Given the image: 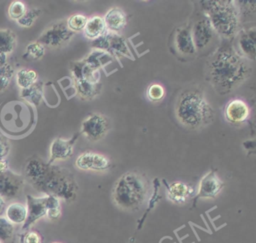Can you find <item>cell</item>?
Here are the masks:
<instances>
[{
	"instance_id": "5",
	"label": "cell",
	"mask_w": 256,
	"mask_h": 243,
	"mask_svg": "<svg viewBox=\"0 0 256 243\" xmlns=\"http://www.w3.org/2000/svg\"><path fill=\"white\" fill-rule=\"evenodd\" d=\"M204 15L215 33L230 39L240 31V11L234 1H202Z\"/></svg>"
},
{
	"instance_id": "26",
	"label": "cell",
	"mask_w": 256,
	"mask_h": 243,
	"mask_svg": "<svg viewBox=\"0 0 256 243\" xmlns=\"http://www.w3.org/2000/svg\"><path fill=\"white\" fill-rule=\"evenodd\" d=\"M16 84L21 89L28 88L38 81V74L30 68H21L15 73Z\"/></svg>"
},
{
	"instance_id": "20",
	"label": "cell",
	"mask_w": 256,
	"mask_h": 243,
	"mask_svg": "<svg viewBox=\"0 0 256 243\" xmlns=\"http://www.w3.org/2000/svg\"><path fill=\"white\" fill-rule=\"evenodd\" d=\"M106 31H107V29L105 27L103 17H101L99 15H93V16L89 17L87 19V22L83 29L84 36L87 39H90L93 41L98 39L102 35H104Z\"/></svg>"
},
{
	"instance_id": "9",
	"label": "cell",
	"mask_w": 256,
	"mask_h": 243,
	"mask_svg": "<svg viewBox=\"0 0 256 243\" xmlns=\"http://www.w3.org/2000/svg\"><path fill=\"white\" fill-rule=\"evenodd\" d=\"M23 175L17 174L10 169L0 173V196L7 200L17 198L24 187Z\"/></svg>"
},
{
	"instance_id": "16",
	"label": "cell",
	"mask_w": 256,
	"mask_h": 243,
	"mask_svg": "<svg viewBox=\"0 0 256 243\" xmlns=\"http://www.w3.org/2000/svg\"><path fill=\"white\" fill-rule=\"evenodd\" d=\"M237 36V52L243 56L248 61L255 60L256 50H255V29L254 27L250 29H243L238 32Z\"/></svg>"
},
{
	"instance_id": "15",
	"label": "cell",
	"mask_w": 256,
	"mask_h": 243,
	"mask_svg": "<svg viewBox=\"0 0 256 243\" xmlns=\"http://www.w3.org/2000/svg\"><path fill=\"white\" fill-rule=\"evenodd\" d=\"M224 115L226 121L230 124L240 125L248 120L250 116V109L244 100L233 99L226 104Z\"/></svg>"
},
{
	"instance_id": "39",
	"label": "cell",
	"mask_w": 256,
	"mask_h": 243,
	"mask_svg": "<svg viewBox=\"0 0 256 243\" xmlns=\"http://www.w3.org/2000/svg\"><path fill=\"white\" fill-rule=\"evenodd\" d=\"M53 243H59V242H53Z\"/></svg>"
},
{
	"instance_id": "7",
	"label": "cell",
	"mask_w": 256,
	"mask_h": 243,
	"mask_svg": "<svg viewBox=\"0 0 256 243\" xmlns=\"http://www.w3.org/2000/svg\"><path fill=\"white\" fill-rule=\"evenodd\" d=\"M110 128V120L104 114L91 113L82 121L79 134L90 142H97L108 134Z\"/></svg>"
},
{
	"instance_id": "6",
	"label": "cell",
	"mask_w": 256,
	"mask_h": 243,
	"mask_svg": "<svg viewBox=\"0 0 256 243\" xmlns=\"http://www.w3.org/2000/svg\"><path fill=\"white\" fill-rule=\"evenodd\" d=\"M75 33L69 30L66 20H59L49 25L36 40L44 47L61 48L67 45Z\"/></svg>"
},
{
	"instance_id": "31",
	"label": "cell",
	"mask_w": 256,
	"mask_h": 243,
	"mask_svg": "<svg viewBox=\"0 0 256 243\" xmlns=\"http://www.w3.org/2000/svg\"><path fill=\"white\" fill-rule=\"evenodd\" d=\"M15 232L14 225L4 216H0V242H9L13 239Z\"/></svg>"
},
{
	"instance_id": "8",
	"label": "cell",
	"mask_w": 256,
	"mask_h": 243,
	"mask_svg": "<svg viewBox=\"0 0 256 243\" xmlns=\"http://www.w3.org/2000/svg\"><path fill=\"white\" fill-rule=\"evenodd\" d=\"M94 49L102 50L113 56L131 57L130 49L123 37L117 33L106 31L104 35L92 42Z\"/></svg>"
},
{
	"instance_id": "40",
	"label": "cell",
	"mask_w": 256,
	"mask_h": 243,
	"mask_svg": "<svg viewBox=\"0 0 256 243\" xmlns=\"http://www.w3.org/2000/svg\"><path fill=\"white\" fill-rule=\"evenodd\" d=\"M0 243H2V242H0Z\"/></svg>"
},
{
	"instance_id": "38",
	"label": "cell",
	"mask_w": 256,
	"mask_h": 243,
	"mask_svg": "<svg viewBox=\"0 0 256 243\" xmlns=\"http://www.w3.org/2000/svg\"><path fill=\"white\" fill-rule=\"evenodd\" d=\"M5 208H6V201L4 198H2L0 196V216H2V214H4Z\"/></svg>"
},
{
	"instance_id": "14",
	"label": "cell",
	"mask_w": 256,
	"mask_h": 243,
	"mask_svg": "<svg viewBox=\"0 0 256 243\" xmlns=\"http://www.w3.org/2000/svg\"><path fill=\"white\" fill-rule=\"evenodd\" d=\"M79 135V132H77L69 139H64L61 137L55 138L50 144L49 159L47 163L54 164L57 161H63L70 158L73 154L74 144Z\"/></svg>"
},
{
	"instance_id": "12",
	"label": "cell",
	"mask_w": 256,
	"mask_h": 243,
	"mask_svg": "<svg viewBox=\"0 0 256 243\" xmlns=\"http://www.w3.org/2000/svg\"><path fill=\"white\" fill-rule=\"evenodd\" d=\"M191 35L193 44L197 51L206 49L214 40L216 33L207 17L204 15V17L197 20L192 26Z\"/></svg>"
},
{
	"instance_id": "24",
	"label": "cell",
	"mask_w": 256,
	"mask_h": 243,
	"mask_svg": "<svg viewBox=\"0 0 256 243\" xmlns=\"http://www.w3.org/2000/svg\"><path fill=\"white\" fill-rule=\"evenodd\" d=\"M20 97L28 103L38 106L43 99V82L37 81L32 86L21 89Z\"/></svg>"
},
{
	"instance_id": "29",
	"label": "cell",
	"mask_w": 256,
	"mask_h": 243,
	"mask_svg": "<svg viewBox=\"0 0 256 243\" xmlns=\"http://www.w3.org/2000/svg\"><path fill=\"white\" fill-rule=\"evenodd\" d=\"M41 13H42V10L39 8L27 9L24 15L16 22L22 28H30L38 19V17L41 15Z\"/></svg>"
},
{
	"instance_id": "37",
	"label": "cell",
	"mask_w": 256,
	"mask_h": 243,
	"mask_svg": "<svg viewBox=\"0 0 256 243\" xmlns=\"http://www.w3.org/2000/svg\"><path fill=\"white\" fill-rule=\"evenodd\" d=\"M8 169H9V164H8L7 158L6 159H0V173L6 171Z\"/></svg>"
},
{
	"instance_id": "4",
	"label": "cell",
	"mask_w": 256,
	"mask_h": 243,
	"mask_svg": "<svg viewBox=\"0 0 256 243\" xmlns=\"http://www.w3.org/2000/svg\"><path fill=\"white\" fill-rule=\"evenodd\" d=\"M147 177L139 171H128L122 174L112 188V199L116 206L127 211L138 210L149 194Z\"/></svg>"
},
{
	"instance_id": "10",
	"label": "cell",
	"mask_w": 256,
	"mask_h": 243,
	"mask_svg": "<svg viewBox=\"0 0 256 243\" xmlns=\"http://www.w3.org/2000/svg\"><path fill=\"white\" fill-rule=\"evenodd\" d=\"M75 166L80 170L103 172L112 167V162L104 154L85 151L76 158Z\"/></svg>"
},
{
	"instance_id": "3",
	"label": "cell",
	"mask_w": 256,
	"mask_h": 243,
	"mask_svg": "<svg viewBox=\"0 0 256 243\" xmlns=\"http://www.w3.org/2000/svg\"><path fill=\"white\" fill-rule=\"evenodd\" d=\"M175 116L187 129L199 130L213 122L215 112L201 89L188 88L176 99Z\"/></svg>"
},
{
	"instance_id": "35",
	"label": "cell",
	"mask_w": 256,
	"mask_h": 243,
	"mask_svg": "<svg viewBox=\"0 0 256 243\" xmlns=\"http://www.w3.org/2000/svg\"><path fill=\"white\" fill-rule=\"evenodd\" d=\"M19 243H43L41 235L36 231H26L19 236Z\"/></svg>"
},
{
	"instance_id": "36",
	"label": "cell",
	"mask_w": 256,
	"mask_h": 243,
	"mask_svg": "<svg viewBox=\"0 0 256 243\" xmlns=\"http://www.w3.org/2000/svg\"><path fill=\"white\" fill-rule=\"evenodd\" d=\"M11 151V143L9 139L0 134V159H6Z\"/></svg>"
},
{
	"instance_id": "25",
	"label": "cell",
	"mask_w": 256,
	"mask_h": 243,
	"mask_svg": "<svg viewBox=\"0 0 256 243\" xmlns=\"http://www.w3.org/2000/svg\"><path fill=\"white\" fill-rule=\"evenodd\" d=\"M14 74L15 70L8 62L7 56L0 54V93L7 89Z\"/></svg>"
},
{
	"instance_id": "28",
	"label": "cell",
	"mask_w": 256,
	"mask_h": 243,
	"mask_svg": "<svg viewBox=\"0 0 256 243\" xmlns=\"http://www.w3.org/2000/svg\"><path fill=\"white\" fill-rule=\"evenodd\" d=\"M45 54V47L38 41L30 42L24 50L23 58L26 60H39Z\"/></svg>"
},
{
	"instance_id": "23",
	"label": "cell",
	"mask_w": 256,
	"mask_h": 243,
	"mask_svg": "<svg viewBox=\"0 0 256 243\" xmlns=\"http://www.w3.org/2000/svg\"><path fill=\"white\" fill-rule=\"evenodd\" d=\"M17 46V35L8 28L0 29V54L9 55Z\"/></svg>"
},
{
	"instance_id": "1",
	"label": "cell",
	"mask_w": 256,
	"mask_h": 243,
	"mask_svg": "<svg viewBox=\"0 0 256 243\" xmlns=\"http://www.w3.org/2000/svg\"><path fill=\"white\" fill-rule=\"evenodd\" d=\"M252 73L251 64L237 50L220 46L206 63V80L220 95H226L242 85Z\"/></svg>"
},
{
	"instance_id": "30",
	"label": "cell",
	"mask_w": 256,
	"mask_h": 243,
	"mask_svg": "<svg viewBox=\"0 0 256 243\" xmlns=\"http://www.w3.org/2000/svg\"><path fill=\"white\" fill-rule=\"evenodd\" d=\"M87 19H88V17L86 15L81 14V13H75L67 18L66 24H67V27L69 28V30L76 33L79 31H83L84 26L87 22Z\"/></svg>"
},
{
	"instance_id": "34",
	"label": "cell",
	"mask_w": 256,
	"mask_h": 243,
	"mask_svg": "<svg viewBox=\"0 0 256 243\" xmlns=\"http://www.w3.org/2000/svg\"><path fill=\"white\" fill-rule=\"evenodd\" d=\"M146 96L151 102H160L165 97V89L159 83L150 84L147 88Z\"/></svg>"
},
{
	"instance_id": "32",
	"label": "cell",
	"mask_w": 256,
	"mask_h": 243,
	"mask_svg": "<svg viewBox=\"0 0 256 243\" xmlns=\"http://www.w3.org/2000/svg\"><path fill=\"white\" fill-rule=\"evenodd\" d=\"M26 10H27V7L24 2L15 0V1H12L10 3V5L8 6L7 12H8V16L11 20L17 21L24 15Z\"/></svg>"
},
{
	"instance_id": "18",
	"label": "cell",
	"mask_w": 256,
	"mask_h": 243,
	"mask_svg": "<svg viewBox=\"0 0 256 243\" xmlns=\"http://www.w3.org/2000/svg\"><path fill=\"white\" fill-rule=\"evenodd\" d=\"M193 193V187L182 181H175L166 185L167 198L176 204L185 203L190 197H192Z\"/></svg>"
},
{
	"instance_id": "22",
	"label": "cell",
	"mask_w": 256,
	"mask_h": 243,
	"mask_svg": "<svg viewBox=\"0 0 256 243\" xmlns=\"http://www.w3.org/2000/svg\"><path fill=\"white\" fill-rule=\"evenodd\" d=\"M4 214L5 218L13 225H23L27 218V208L26 205L22 203L12 202L6 206Z\"/></svg>"
},
{
	"instance_id": "27",
	"label": "cell",
	"mask_w": 256,
	"mask_h": 243,
	"mask_svg": "<svg viewBox=\"0 0 256 243\" xmlns=\"http://www.w3.org/2000/svg\"><path fill=\"white\" fill-rule=\"evenodd\" d=\"M111 58H112V56L109 55L107 52L98 50V49H94L86 58L83 59V61L86 64H88L89 66H91L92 68L99 70V68L102 67L103 65H105L107 60H110Z\"/></svg>"
},
{
	"instance_id": "13",
	"label": "cell",
	"mask_w": 256,
	"mask_h": 243,
	"mask_svg": "<svg viewBox=\"0 0 256 243\" xmlns=\"http://www.w3.org/2000/svg\"><path fill=\"white\" fill-rule=\"evenodd\" d=\"M224 182L219 178L216 171L211 170L200 180L197 193L194 197V204L202 198H215L224 188Z\"/></svg>"
},
{
	"instance_id": "19",
	"label": "cell",
	"mask_w": 256,
	"mask_h": 243,
	"mask_svg": "<svg viewBox=\"0 0 256 243\" xmlns=\"http://www.w3.org/2000/svg\"><path fill=\"white\" fill-rule=\"evenodd\" d=\"M103 20L107 31L117 33L126 26L127 15L121 8L112 7L106 12Z\"/></svg>"
},
{
	"instance_id": "21",
	"label": "cell",
	"mask_w": 256,
	"mask_h": 243,
	"mask_svg": "<svg viewBox=\"0 0 256 243\" xmlns=\"http://www.w3.org/2000/svg\"><path fill=\"white\" fill-rule=\"evenodd\" d=\"M76 92L83 100H92L100 94L102 85L101 83H92L85 80L74 79Z\"/></svg>"
},
{
	"instance_id": "17",
	"label": "cell",
	"mask_w": 256,
	"mask_h": 243,
	"mask_svg": "<svg viewBox=\"0 0 256 243\" xmlns=\"http://www.w3.org/2000/svg\"><path fill=\"white\" fill-rule=\"evenodd\" d=\"M174 45L176 50L183 55H193L196 53L195 46L193 44L191 27L184 25L176 30L174 37Z\"/></svg>"
},
{
	"instance_id": "2",
	"label": "cell",
	"mask_w": 256,
	"mask_h": 243,
	"mask_svg": "<svg viewBox=\"0 0 256 243\" xmlns=\"http://www.w3.org/2000/svg\"><path fill=\"white\" fill-rule=\"evenodd\" d=\"M23 172L24 179L37 191L66 202L75 200L78 185L67 168L49 164L33 155L26 160Z\"/></svg>"
},
{
	"instance_id": "33",
	"label": "cell",
	"mask_w": 256,
	"mask_h": 243,
	"mask_svg": "<svg viewBox=\"0 0 256 243\" xmlns=\"http://www.w3.org/2000/svg\"><path fill=\"white\" fill-rule=\"evenodd\" d=\"M61 216L60 200L54 196L48 195V210L46 217L50 220H57Z\"/></svg>"
},
{
	"instance_id": "11",
	"label": "cell",
	"mask_w": 256,
	"mask_h": 243,
	"mask_svg": "<svg viewBox=\"0 0 256 243\" xmlns=\"http://www.w3.org/2000/svg\"><path fill=\"white\" fill-rule=\"evenodd\" d=\"M26 208L27 218L22 225V230H28L39 219L46 217L48 210V195L35 197L26 195Z\"/></svg>"
}]
</instances>
